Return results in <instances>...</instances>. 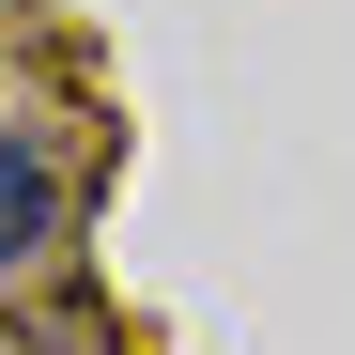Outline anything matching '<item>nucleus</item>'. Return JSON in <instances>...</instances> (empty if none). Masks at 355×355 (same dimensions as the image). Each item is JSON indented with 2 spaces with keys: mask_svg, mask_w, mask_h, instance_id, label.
<instances>
[{
  "mask_svg": "<svg viewBox=\"0 0 355 355\" xmlns=\"http://www.w3.org/2000/svg\"><path fill=\"white\" fill-rule=\"evenodd\" d=\"M46 232H62V170H46L16 124H0V278H16V263L46 248Z\"/></svg>",
  "mask_w": 355,
  "mask_h": 355,
  "instance_id": "1",
  "label": "nucleus"
}]
</instances>
